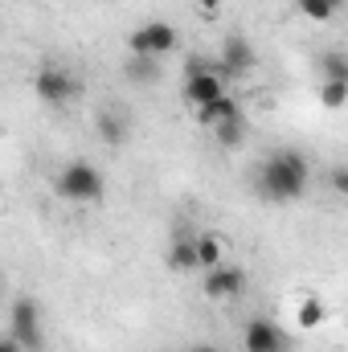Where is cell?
<instances>
[{
    "label": "cell",
    "mask_w": 348,
    "mask_h": 352,
    "mask_svg": "<svg viewBox=\"0 0 348 352\" xmlns=\"http://www.w3.org/2000/svg\"><path fill=\"white\" fill-rule=\"evenodd\" d=\"M307 184H312V164H307V156L295 152V148L270 152L259 168H254V188H259V197L274 201V205L299 201V197L307 192Z\"/></svg>",
    "instance_id": "cell-1"
},
{
    "label": "cell",
    "mask_w": 348,
    "mask_h": 352,
    "mask_svg": "<svg viewBox=\"0 0 348 352\" xmlns=\"http://www.w3.org/2000/svg\"><path fill=\"white\" fill-rule=\"evenodd\" d=\"M54 192L62 201H70V205H94L107 192V176L90 160H70V164H62L54 173Z\"/></svg>",
    "instance_id": "cell-2"
},
{
    "label": "cell",
    "mask_w": 348,
    "mask_h": 352,
    "mask_svg": "<svg viewBox=\"0 0 348 352\" xmlns=\"http://www.w3.org/2000/svg\"><path fill=\"white\" fill-rule=\"evenodd\" d=\"M8 336H12L25 352H41L45 349V336H41V307H37V299H17V303H12V311H8Z\"/></svg>",
    "instance_id": "cell-3"
},
{
    "label": "cell",
    "mask_w": 348,
    "mask_h": 352,
    "mask_svg": "<svg viewBox=\"0 0 348 352\" xmlns=\"http://www.w3.org/2000/svg\"><path fill=\"white\" fill-rule=\"evenodd\" d=\"M180 94H184L188 107H205V102H213V98L226 94V82L209 70L205 58H188L184 62V87H180Z\"/></svg>",
    "instance_id": "cell-4"
},
{
    "label": "cell",
    "mask_w": 348,
    "mask_h": 352,
    "mask_svg": "<svg viewBox=\"0 0 348 352\" xmlns=\"http://www.w3.org/2000/svg\"><path fill=\"white\" fill-rule=\"evenodd\" d=\"M33 90H37V98H41L45 107L62 111V107H70V102L78 98L83 82H78L70 70H62V66H45V70H37V78H33Z\"/></svg>",
    "instance_id": "cell-5"
},
{
    "label": "cell",
    "mask_w": 348,
    "mask_h": 352,
    "mask_svg": "<svg viewBox=\"0 0 348 352\" xmlns=\"http://www.w3.org/2000/svg\"><path fill=\"white\" fill-rule=\"evenodd\" d=\"M176 45H180V37H176V29L168 21H148V25H140L127 37V50L135 58H164V54H173Z\"/></svg>",
    "instance_id": "cell-6"
},
{
    "label": "cell",
    "mask_w": 348,
    "mask_h": 352,
    "mask_svg": "<svg viewBox=\"0 0 348 352\" xmlns=\"http://www.w3.org/2000/svg\"><path fill=\"white\" fill-rule=\"evenodd\" d=\"M250 66H254V45H250L242 33H230V37L221 41V58L209 62V70H213L221 82H234V78L250 74Z\"/></svg>",
    "instance_id": "cell-7"
},
{
    "label": "cell",
    "mask_w": 348,
    "mask_h": 352,
    "mask_svg": "<svg viewBox=\"0 0 348 352\" xmlns=\"http://www.w3.org/2000/svg\"><path fill=\"white\" fill-rule=\"evenodd\" d=\"M205 295L209 299H238L242 291H246V270L234 263H217L205 270Z\"/></svg>",
    "instance_id": "cell-8"
},
{
    "label": "cell",
    "mask_w": 348,
    "mask_h": 352,
    "mask_svg": "<svg viewBox=\"0 0 348 352\" xmlns=\"http://www.w3.org/2000/svg\"><path fill=\"white\" fill-rule=\"evenodd\" d=\"M242 349L246 352H287V336H283V328H279L274 320L254 316V320H246V328H242Z\"/></svg>",
    "instance_id": "cell-9"
},
{
    "label": "cell",
    "mask_w": 348,
    "mask_h": 352,
    "mask_svg": "<svg viewBox=\"0 0 348 352\" xmlns=\"http://www.w3.org/2000/svg\"><path fill=\"white\" fill-rule=\"evenodd\" d=\"M94 127H98V140H102L107 148H123V144L131 140V119H127V111H119V107H102L98 119H94Z\"/></svg>",
    "instance_id": "cell-10"
},
{
    "label": "cell",
    "mask_w": 348,
    "mask_h": 352,
    "mask_svg": "<svg viewBox=\"0 0 348 352\" xmlns=\"http://www.w3.org/2000/svg\"><path fill=\"white\" fill-rule=\"evenodd\" d=\"M246 135H250V123H246V115H234V119H221V123H213V140L221 144V148H242L246 144Z\"/></svg>",
    "instance_id": "cell-11"
},
{
    "label": "cell",
    "mask_w": 348,
    "mask_h": 352,
    "mask_svg": "<svg viewBox=\"0 0 348 352\" xmlns=\"http://www.w3.org/2000/svg\"><path fill=\"white\" fill-rule=\"evenodd\" d=\"M234 115H242V102H238L234 94H221V98L197 107V119H201L205 127H213V123H221V119H234Z\"/></svg>",
    "instance_id": "cell-12"
},
{
    "label": "cell",
    "mask_w": 348,
    "mask_h": 352,
    "mask_svg": "<svg viewBox=\"0 0 348 352\" xmlns=\"http://www.w3.org/2000/svg\"><path fill=\"white\" fill-rule=\"evenodd\" d=\"M123 74L135 82V87H156L160 82V58H127V66H123Z\"/></svg>",
    "instance_id": "cell-13"
},
{
    "label": "cell",
    "mask_w": 348,
    "mask_h": 352,
    "mask_svg": "<svg viewBox=\"0 0 348 352\" xmlns=\"http://www.w3.org/2000/svg\"><path fill=\"white\" fill-rule=\"evenodd\" d=\"M168 266L173 270H197V250H193V238L188 234H176L173 242H168Z\"/></svg>",
    "instance_id": "cell-14"
},
{
    "label": "cell",
    "mask_w": 348,
    "mask_h": 352,
    "mask_svg": "<svg viewBox=\"0 0 348 352\" xmlns=\"http://www.w3.org/2000/svg\"><path fill=\"white\" fill-rule=\"evenodd\" d=\"M193 250H197V270H209V266L221 263V238H217V234L193 238Z\"/></svg>",
    "instance_id": "cell-15"
},
{
    "label": "cell",
    "mask_w": 348,
    "mask_h": 352,
    "mask_svg": "<svg viewBox=\"0 0 348 352\" xmlns=\"http://www.w3.org/2000/svg\"><path fill=\"white\" fill-rule=\"evenodd\" d=\"M320 74H324V82H348V58L340 50L320 54Z\"/></svg>",
    "instance_id": "cell-16"
},
{
    "label": "cell",
    "mask_w": 348,
    "mask_h": 352,
    "mask_svg": "<svg viewBox=\"0 0 348 352\" xmlns=\"http://www.w3.org/2000/svg\"><path fill=\"white\" fill-rule=\"evenodd\" d=\"M295 320H299V328H307V332H312V328H320V324L328 320V307H324V303H320L316 295H307V299L299 303V311H295Z\"/></svg>",
    "instance_id": "cell-17"
},
{
    "label": "cell",
    "mask_w": 348,
    "mask_h": 352,
    "mask_svg": "<svg viewBox=\"0 0 348 352\" xmlns=\"http://www.w3.org/2000/svg\"><path fill=\"white\" fill-rule=\"evenodd\" d=\"M295 12H299L303 21H316V25H328V21L336 16V8H332L328 0H295Z\"/></svg>",
    "instance_id": "cell-18"
},
{
    "label": "cell",
    "mask_w": 348,
    "mask_h": 352,
    "mask_svg": "<svg viewBox=\"0 0 348 352\" xmlns=\"http://www.w3.org/2000/svg\"><path fill=\"white\" fill-rule=\"evenodd\" d=\"M320 102L328 111H340L348 102V82H320Z\"/></svg>",
    "instance_id": "cell-19"
},
{
    "label": "cell",
    "mask_w": 348,
    "mask_h": 352,
    "mask_svg": "<svg viewBox=\"0 0 348 352\" xmlns=\"http://www.w3.org/2000/svg\"><path fill=\"white\" fill-rule=\"evenodd\" d=\"M328 176H332V188H336V192H348V168L345 164H336Z\"/></svg>",
    "instance_id": "cell-20"
},
{
    "label": "cell",
    "mask_w": 348,
    "mask_h": 352,
    "mask_svg": "<svg viewBox=\"0 0 348 352\" xmlns=\"http://www.w3.org/2000/svg\"><path fill=\"white\" fill-rule=\"evenodd\" d=\"M197 8H201L205 16H213V12H221V0H197Z\"/></svg>",
    "instance_id": "cell-21"
},
{
    "label": "cell",
    "mask_w": 348,
    "mask_h": 352,
    "mask_svg": "<svg viewBox=\"0 0 348 352\" xmlns=\"http://www.w3.org/2000/svg\"><path fill=\"white\" fill-rule=\"evenodd\" d=\"M0 352H25V349H21V344H17L12 336H8V340H0Z\"/></svg>",
    "instance_id": "cell-22"
},
{
    "label": "cell",
    "mask_w": 348,
    "mask_h": 352,
    "mask_svg": "<svg viewBox=\"0 0 348 352\" xmlns=\"http://www.w3.org/2000/svg\"><path fill=\"white\" fill-rule=\"evenodd\" d=\"M184 352H221L217 344H193V349H184Z\"/></svg>",
    "instance_id": "cell-23"
},
{
    "label": "cell",
    "mask_w": 348,
    "mask_h": 352,
    "mask_svg": "<svg viewBox=\"0 0 348 352\" xmlns=\"http://www.w3.org/2000/svg\"><path fill=\"white\" fill-rule=\"evenodd\" d=\"M328 4H332V8H336V12H340V8H345V0H328Z\"/></svg>",
    "instance_id": "cell-24"
}]
</instances>
